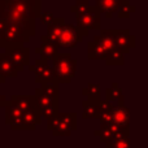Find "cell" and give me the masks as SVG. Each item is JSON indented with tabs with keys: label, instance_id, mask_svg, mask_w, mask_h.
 I'll return each mask as SVG.
<instances>
[{
	"label": "cell",
	"instance_id": "cell-25",
	"mask_svg": "<svg viewBox=\"0 0 148 148\" xmlns=\"http://www.w3.org/2000/svg\"><path fill=\"white\" fill-rule=\"evenodd\" d=\"M59 113V101L52 103V104H48L46 107L40 108V114L43 118L48 120V118H52Z\"/></svg>",
	"mask_w": 148,
	"mask_h": 148
},
{
	"label": "cell",
	"instance_id": "cell-13",
	"mask_svg": "<svg viewBox=\"0 0 148 148\" xmlns=\"http://www.w3.org/2000/svg\"><path fill=\"white\" fill-rule=\"evenodd\" d=\"M100 116V100H92L87 97L82 101V118H99Z\"/></svg>",
	"mask_w": 148,
	"mask_h": 148
},
{
	"label": "cell",
	"instance_id": "cell-2",
	"mask_svg": "<svg viewBox=\"0 0 148 148\" xmlns=\"http://www.w3.org/2000/svg\"><path fill=\"white\" fill-rule=\"evenodd\" d=\"M31 35L18 23L0 17V48H7L17 43H29Z\"/></svg>",
	"mask_w": 148,
	"mask_h": 148
},
{
	"label": "cell",
	"instance_id": "cell-19",
	"mask_svg": "<svg viewBox=\"0 0 148 148\" xmlns=\"http://www.w3.org/2000/svg\"><path fill=\"white\" fill-rule=\"evenodd\" d=\"M123 55L125 53L121 49H113L105 59V62L108 66H121V65H123Z\"/></svg>",
	"mask_w": 148,
	"mask_h": 148
},
{
	"label": "cell",
	"instance_id": "cell-4",
	"mask_svg": "<svg viewBox=\"0 0 148 148\" xmlns=\"http://www.w3.org/2000/svg\"><path fill=\"white\" fill-rule=\"evenodd\" d=\"M100 8L95 5H90L84 12H82L81 14H77V27L81 31V34L83 36L90 35V31L92 30H99L100 29Z\"/></svg>",
	"mask_w": 148,
	"mask_h": 148
},
{
	"label": "cell",
	"instance_id": "cell-22",
	"mask_svg": "<svg viewBox=\"0 0 148 148\" xmlns=\"http://www.w3.org/2000/svg\"><path fill=\"white\" fill-rule=\"evenodd\" d=\"M57 116L60 120L64 121L73 131L77 130V113L75 112H59Z\"/></svg>",
	"mask_w": 148,
	"mask_h": 148
},
{
	"label": "cell",
	"instance_id": "cell-29",
	"mask_svg": "<svg viewBox=\"0 0 148 148\" xmlns=\"http://www.w3.org/2000/svg\"><path fill=\"white\" fill-rule=\"evenodd\" d=\"M113 105H112V101L109 100H100V113L101 112H110L113 109Z\"/></svg>",
	"mask_w": 148,
	"mask_h": 148
},
{
	"label": "cell",
	"instance_id": "cell-20",
	"mask_svg": "<svg viewBox=\"0 0 148 148\" xmlns=\"http://www.w3.org/2000/svg\"><path fill=\"white\" fill-rule=\"evenodd\" d=\"M82 95H84V96H87L88 99H92V100H101L100 99V95H101L100 86L99 84H95V83L87 84L86 88L82 90Z\"/></svg>",
	"mask_w": 148,
	"mask_h": 148
},
{
	"label": "cell",
	"instance_id": "cell-3",
	"mask_svg": "<svg viewBox=\"0 0 148 148\" xmlns=\"http://www.w3.org/2000/svg\"><path fill=\"white\" fill-rule=\"evenodd\" d=\"M53 69L60 83H70L77 74V61L69 53H59L53 60Z\"/></svg>",
	"mask_w": 148,
	"mask_h": 148
},
{
	"label": "cell",
	"instance_id": "cell-5",
	"mask_svg": "<svg viewBox=\"0 0 148 148\" xmlns=\"http://www.w3.org/2000/svg\"><path fill=\"white\" fill-rule=\"evenodd\" d=\"M29 70L35 74V82L39 84L46 83V82H59L53 66H49L48 59H46L43 56H39L34 61V65L29 66Z\"/></svg>",
	"mask_w": 148,
	"mask_h": 148
},
{
	"label": "cell",
	"instance_id": "cell-30",
	"mask_svg": "<svg viewBox=\"0 0 148 148\" xmlns=\"http://www.w3.org/2000/svg\"><path fill=\"white\" fill-rule=\"evenodd\" d=\"M7 103H8L7 96H5V95H3V94H0V109H1L3 107L5 108V105H7Z\"/></svg>",
	"mask_w": 148,
	"mask_h": 148
},
{
	"label": "cell",
	"instance_id": "cell-9",
	"mask_svg": "<svg viewBox=\"0 0 148 148\" xmlns=\"http://www.w3.org/2000/svg\"><path fill=\"white\" fill-rule=\"evenodd\" d=\"M47 130L51 131L55 136H70L73 130L64 122L60 120L59 116H55L52 118L47 120Z\"/></svg>",
	"mask_w": 148,
	"mask_h": 148
},
{
	"label": "cell",
	"instance_id": "cell-21",
	"mask_svg": "<svg viewBox=\"0 0 148 148\" xmlns=\"http://www.w3.org/2000/svg\"><path fill=\"white\" fill-rule=\"evenodd\" d=\"M34 95H35L36 104H38L39 109H40V108H43V107H46V105H48V104H52V103L59 101V99H53V97L46 95L44 92H42L40 88H36L35 92H34Z\"/></svg>",
	"mask_w": 148,
	"mask_h": 148
},
{
	"label": "cell",
	"instance_id": "cell-17",
	"mask_svg": "<svg viewBox=\"0 0 148 148\" xmlns=\"http://www.w3.org/2000/svg\"><path fill=\"white\" fill-rule=\"evenodd\" d=\"M96 5L100 8L103 13H105V17L110 18L113 13L118 12L120 7L122 5L123 0H95Z\"/></svg>",
	"mask_w": 148,
	"mask_h": 148
},
{
	"label": "cell",
	"instance_id": "cell-10",
	"mask_svg": "<svg viewBox=\"0 0 148 148\" xmlns=\"http://www.w3.org/2000/svg\"><path fill=\"white\" fill-rule=\"evenodd\" d=\"M110 114H112V122L121 127L129 129V110L123 105V99L118 100L117 107L110 110Z\"/></svg>",
	"mask_w": 148,
	"mask_h": 148
},
{
	"label": "cell",
	"instance_id": "cell-26",
	"mask_svg": "<svg viewBox=\"0 0 148 148\" xmlns=\"http://www.w3.org/2000/svg\"><path fill=\"white\" fill-rule=\"evenodd\" d=\"M134 10H135V8H134L129 1L123 0L122 5H121L120 9H118V17H120V18H122V17L123 18H127L129 16H130V13H133Z\"/></svg>",
	"mask_w": 148,
	"mask_h": 148
},
{
	"label": "cell",
	"instance_id": "cell-12",
	"mask_svg": "<svg viewBox=\"0 0 148 148\" xmlns=\"http://www.w3.org/2000/svg\"><path fill=\"white\" fill-rule=\"evenodd\" d=\"M20 69L16 62L7 53H0V74L7 78H14L18 75Z\"/></svg>",
	"mask_w": 148,
	"mask_h": 148
},
{
	"label": "cell",
	"instance_id": "cell-23",
	"mask_svg": "<svg viewBox=\"0 0 148 148\" xmlns=\"http://www.w3.org/2000/svg\"><path fill=\"white\" fill-rule=\"evenodd\" d=\"M105 99L109 100V101H116V100L118 101L120 99H123L122 92H121L120 87H118V84L116 82L112 83V87L105 90Z\"/></svg>",
	"mask_w": 148,
	"mask_h": 148
},
{
	"label": "cell",
	"instance_id": "cell-8",
	"mask_svg": "<svg viewBox=\"0 0 148 148\" xmlns=\"http://www.w3.org/2000/svg\"><path fill=\"white\" fill-rule=\"evenodd\" d=\"M40 46L36 47L34 49L36 55L39 56H43L48 60H53L57 55L60 53V46L59 43H55V42L49 40V39L46 38V35H42L40 36Z\"/></svg>",
	"mask_w": 148,
	"mask_h": 148
},
{
	"label": "cell",
	"instance_id": "cell-7",
	"mask_svg": "<svg viewBox=\"0 0 148 148\" xmlns=\"http://www.w3.org/2000/svg\"><path fill=\"white\" fill-rule=\"evenodd\" d=\"M83 39V35L78 27L70 23H65L62 27V31L59 36V46L64 47V48H75Z\"/></svg>",
	"mask_w": 148,
	"mask_h": 148
},
{
	"label": "cell",
	"instance_id": "cell-18",
	"mask_svg": "<svg viewBox=\"0 0 148 148\" xmlns=\"http://www.w3.org/2000/svg\"><path fill=\"white\" fill-rule=\"evenodd\" d=\"M94 39L100 42L109 52L113 51V49H117V42H116L114 31L113 30H101V33L99 35H95Z\"/></svg>",
	"mask_w": 148,
	"mask_h": 148
},
{
	"label": "cell",
	"instance_id": "cell-6",
	"mask_svg": "<svg viewBox=\"0 0 148 148\" xmlns=\"http://www.w3.org/2000/svg\"><path fill=\"white\" fill-rule=\"evenodd\" d=\"M23 44L25 43H17L5 48L7 49L5 53L16 62L20 72H22L25 69V66L30 65V48L23 46Z\"/></svg>",
	"mask_w": 148,
	"mask_h": 148
},
{
	"label": "cell",
	"instance_id": "cell-1",
	"mask_svg": "<svg viewBox=\"0 0 148 148\" xmlns=\"http://www.w3.org/2000/svg\"><path fill=\"white\" fill-rule=\"evenodd\" d=\"M40 13V0H0V17L18 23L31 36L36 33L35 21Z\"/></svg>",
	"mask_w": 148,
	"mask_h": 148
},
{
	"label": "cell",
	"instance_id": "cell-28",
	"mask_svg": "<svg viewBox=\"0 0 148 148\" xmlns=\"http://www.w3.org/2000/svg\"><path fill=\"white\" fill-rule=\"evenodd\" d=\"M53 13L52 12H42L40 16H39V20H40V22L43 23V25H48V23H51L52 21H53Z\"/></svg>",
	"mask_w": 148,
	"mask_h": 148
},
{
	"label": "cell",
	"instance_id": "cell-27",
	"mask_svg": "<svg viewBox=\"0 0 148 148\" xmlns=\"http://www.w3.org/2000/svg\"><path fill=\"white\" fill-rule=\"evenodd\" d=\"M88 1H90V0H77L75 4L70 7V12L75 13V16L77 14H81L82 12H84V10L90 7V3Z\"/></svg>",
	"mask_w": 148,
	"mask_h": 148
},
{
	"label": "cell",
	"instance_id": "cell-31",
	"mask_svg": "<svg viewBox=\"0 0 148 148\" xmlns=\"http://www.w3.org/2000/svg\"><path fill=\"white\" fill-rule=\"evenodd\" d=\"M7 77H4V75H1V74H0V86H1V84H4L5 82H7Z\"/></svg>",
	"mask_w": 148,
	"mask_h": 148
},
{
	"label": "cell",
	"instance_id": "cell-24",
	"mask_svg": "<svg viewBox=\"0 0 148 148\" xmlns=\"http://www.w3.org/2000/svg\"><path fill=\"white\" fill-rule=\"evenodd\" d=\"M130 146V139L129 135H118L114 139H112L110 142L107 143L108 148H125Z\"/></svg>",
	"mask_w": 148,
	"mask_h": 148
},
{
	"label": "cell",
	"instance_id": "cell-16",
	"mask_svg": "<svg viewBox=\"0 0 148 148\" xmlns=\"http://www.w3.org/2000/svg\"><path fill=\"white\" fill-rule=\"evenodd\" d=\"M10 100L13 103H16L23 112L34 109V108H39L38 104H36L35 95H12Z\"/></svg>",
	"mask_w": 148,
	"mask_h": 148
},
{
	"label": "cell",
	"instance_id": "cell-11",
	"mask_svg": "<svg viewBox=\"0 0 148 148\" xmlns=\"http://www.w3.org/2000/svg\"><path fill=\"white\" fill-rule=\"evenodd\" d=\"M114 31L116 42H117V48L121 49L123 53H127L135 44V39L134 36H131V34L129 33V30H113Z\"/></svg>",
	"mask_w": 148,
	"mask_h": 148
},
{
	"label": "cell",
	"instance_id": "cell-15",
	"mask_svg": "<svg viewBox=\"0 0 148 148\" xmlns=\"http://www.w3.org/2000/svg\"><path fill=\"white\" fill-rule=\"evenodd\" d=\"M65 23L66 22H65L64 17H55L53 21L47 25L46 38L55 42V43H59V36H60V34H61L62 27L65 26Z\"/></svg>",
	"mask_w": 148,
	"mask_h": 148
},
{
	"label": "cell",
	"instance_id": "cell-14",
	"mask_svg": "<svg viewBox=\"0 0 148 148\" xmlns=\"http://www.w3.org/2000/svg\"><path fill=\"white\" fill-rule=\"evenodd\" d=\"M109 55V51L100 42L92 39L87 44V57L90 60H105Z\"/></svg>",
	"mask_w": 148,
	"mask_h": 148
}]
</instances>
